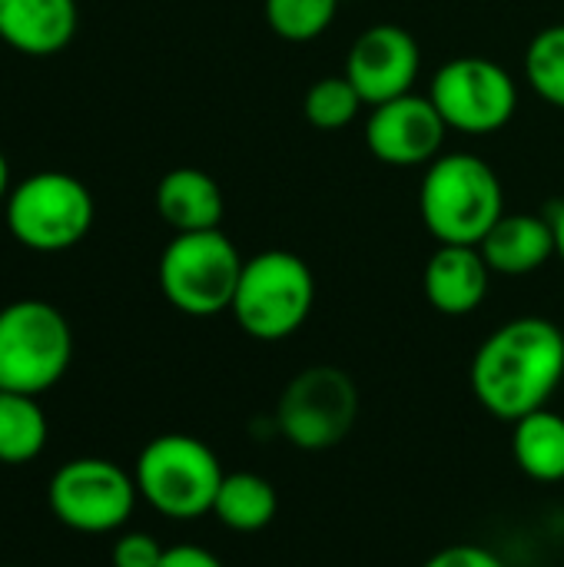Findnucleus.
Masks as SVG:
<instances>
[{
    "mask_svg": "<svg viewBox=\"0 0 564 567\" xmlns=\"http://www.w3.org/2000/svg\"><path fill=\"white\" fill-rule=\"evenodd\" d=\"M422 70V50L416 37L399 23L366 27L346 56V76L366 100V106L389 103L416 90Z\"/></svg>",
    "mask_w": 564,
    "mask_h": 567,
    "instance_id": "12",
    "label": "nucleus"
},
{
    "mask_svg": "<svg viewBox=\"0 0 564 567\" xmlns=\"http://www.w3.org/2000/svg\"><path fill=\"white\" fill-rule=\"evenodd\" d=\"M362 136L379 163L396 169H416L442 156L449 126L435 103L412 90L406 96L372 106Z\"/></svg>",
    "mask_w": 564,
    "mask_h": 567,
    "instance_id": "11",
    "label": "nucleus"
},
{
    "mask_svg": "<svg viewBox=\"0 0 564 567\" xmlns=\"http://www.w3.org/2000/svg\"><path fill=\"white\" fill-rule=\"evenodd\" d=\"M276 512H279L276 485L256 472H226L213 502L216 522L236 535H256L269 528L276 522Z\"/></svg>",
    "mask_w": 564,
    "mask_h": 567,
    "instance_id": "17",
    "label": "nucleus"
},
{
    "mask_svg": "<svg viewBox=\"0 0 564 567\" xmlns=\"http://www.w3.org/2000/svg\"><path fill=\"white\" fill-rule=\"evenodd\" d=\"M312 306L316 276L309 262L289 249H266L243 262L229 312L249 339L283 342L306 326Z\"/></svg>",
    "mask_w": 564,
    "mask_h": 567,
    "instance_id": "3",
    "label": "nucleus"
},
{
    "mask_svg": "<svg viewBox=\"0 0 564 567\" xmlns=\"http://www.w3.org/2000/svg\"><path fill=\"white\" fill-rule=\"evenodd\" d=\"M366 100L359 96V90L349 83L346 73H332V76H319L302 100V113L306 120L322 130V133H336L346 130L359 113H362Z\"/></svg>",
    "mask_w": 564,
    "mask_h": 567,
    "instance_id": "20",
    "label": "nucleus"
},
{
    "mask_svg": "<svg viewBox=\"0 0 564 567\" xmlns=\"http://www.w3.org/2000/svg\"><path fill=\"white\" fill-rule=\"evenodd\" d=\"M552 229H555V256L564 262V203L552 216Z\"/></svg>",
    "mask_w": 564,
    "mask_h": 567,
    "instance_id": "26",
    "label": "nucleus"
},
{
    "mask_svg": "<svg viewBox=\"0 0 564 567\" xmlns=\"http://www.w3.org/2000/svg\"><path fill=\"white\" fill-rule=\"evenodd\" d=\"M136 498V478L110 458H70L47 485L53 518L76 535L120 532L130 522Z\"/></svg>",
    "mask_w": 564,
    "mask_h": 567,
    "instance_id": "10",
    "label": "nucleus"
},
{
    "mask_svg": "<svg viewBox=\"0 0 564 567\" xmlns=\"http://www.w3.org/2000/svg\"><path fill=\"white\" fill-rule=\"evenodd\" d=\"M96 206L90 189L60 169H43L20 179L7 193V229L33 252H63L86 239Z\"/></svg>",
    "mask_w": 564,
    "mask_h": 567,
    "instance_id": "7",
    "label": "nucleus"
},
{
    "mask_svg": "<svg viewBox=\"0 0 564 567\" xmlns=\"http://www.w3.org/2000/svg\"><path fill=\"white\" fill-rule=\"evenodd\" d=\"M47 415L33 395L0 389V465H27L47 449Z\"/></svg>",
    "mask_w": 564,
    "mask_h": 567,
    "instance_id": "19",
    "label": "nucleus"
},
{
    "mask_svg": "<svg viewBox=\"0 0 564 567\" xmlns=\"http://www.w3.org/2000/svg\"><path fill=\"white\" fill-rule=\"evenodd\" d=\"M515 465L542 485L564 482V415L539 409L512 425Z\"/></svg>",
    "mask_w": 564,
    "mask_h": 567,
    "instance_id": "18",
    "label": "nucleus"
},
{
    "mask_svg": "<svg viewBox=\"0 0 564 567\" xmlns=\"http://www.w3.org/2000/svg\"><path fill=\"white\" fill-rule=\"evenodd\" d=\"M429 100L449 130L492 136L512 123L519 110V83L489 56H452L432 73Z\"/></svg>",
    "mask_w": 564,
    "mask_h": 567,
    "instance_id": "9",
    "label": "nucleus"
},
{
    "mask_svg": "<svg viewBox=\"0 0 564 567\" xmlns=\"http://www.w3.org/2000/svg\"><path fill=\"white\" fill-rule=\"evenodd\" d=\"M73 362V329L43 299H17L0 309V389L40 399Z\"/></svg>",
    "mask_w": 564,
    "mask_h": 567,
    "instance_id": "5",
    "label": "nucleus"
},
{
    "mask_svg": "<svg viewBox=\"0 0 564 567\" xmlns=\"http://www.w3.org/2000/svg\"><path fill=\"white\" fill-rule=\"evenodd\" d=\"M160 567H223V561L199 545H173L163 551Z\"/></svg>",
    "mask_w": 564,
    "mask_h": 567,
    "instance_id": "25",
    "label": "nucleus"
},
{
    "mask_svg": "<svg viewBox=\"0 0 564 567\" xmlns=\"http://www.w3.org/2000/svg\"><path fill=\"white\" fill-rule=\"evenodd\" d=\"M10 193V166H7V156L0 153V199H7Z\"/></svg>",
    "mask_w": 564,
    "mask_h": 567,
    "instance_id": "27",
    "label": "nucleus"
},
{
    "mask_svg": "<svg viewBox=\"0 0 564 567\" xmlns=\"http://www.w3.org/2000/svg\"><path fill=\"white\" fill-rule=\"evenodd\" d=\"M479 249L492 276H532L555 256V229L552 219L505 209Z\"/></svg>",
    "mask_w": 564,
    "mask_h": 567,
    "instance_id": "15",
    "label": "nucleus"
},
{
    "mask_svg": "<svg viewBox=\"0 0 564 567\" xmlns=\"http://www.w3.org/2000/svg\"><path fill=\"white\" fill-rule=\"evenodd\" d=\"M492 269L479 246H439L422 272V292L442 316H469L489 296Z\"/></svg>",
    "mask_w": 564,
    "mask_h": 567,
    "instance_id": "13",
    "label": "nucleus"
},
{
    "mask_svg": "<svg viewBox=\"0 0 564 567\" xmlns=\"http://www.w3.org/2000/svg\"><path fill=\"white\" fill-rule=\"evenodd\" d=\"M422 567H509L495 551L482 545H452L435 551Z\"/></svg>",
    "mask_w": 564,
    "mask_h": 567,
    "instance_id": "24",
    "label": "nucleus"
},
{
    "mask_svg": "<svg viewBox=\"0 0 564 567\" xmlns=\"http://www.w3.org/2000/svg\"><path fill=\"white\" fill-rule=\"evenodd\" d=\"M562 382L564 332L542 316H519L499 326L469 365V385L479 405L512 425L548 409Z\"/></svg>",
    "mask_w": 564,
    "mask_h": 567,
    "instance_id": "1",
    "label": "nucleus"
},
{
    "mask_svg": "<svg viewBox=\"0 0 564 567\" xmlns=\"http://www.w3.org/2000/svg\"><path fill=\"white\" fill-rule=\"evenodd\" d=\"M359 419V389L336 365L302 369L279 395L276 425L293 449L326 452L349 439Z\"/></svg>",
    "mask_w": 564,
    "mask_h": 567,
    "instance_id": "8",
    "label": "nucleus"
},
{
    "mask_svg": "<svg viewBox=\"0 0 564 567\" xmlns=\"http://www.w3.org/2000/svg\"><path fill=\"white\" fill-rule=\"evenodd\" d=\"M243 262L246 259L223 229L176 233L160 256V292L176 312L193 319L229 312Z\"/></svg>",
    "mask_w": 564,
    "mask_h": 567,
    "instance_id": "6",
    "label": "nucleus"
},
{
    "mask_svg": "<svg viewBox=\"0 0 564 567\" xmlns=\"http://www.w3.org/2000/svg\"><path fill=\"white\" fill-rule=\"evenodd\" d=\"M525 80L545 103L564 110V23H552L529 40Z\"/></svg>",
    "mask_w": 564,
    "mask_h": 567,
    "instance_id": "21",
    "label": "nucleus"
},
{
    "mask_svg": "<svg viewBox=\"0 0 564 567\" xmlns=\"http://www.w3.org/2000/svg\"><path fill=\"white\" fill-rule=\"evenodd\" d=\"M156 213L173 233H206L219 229L226 199L209 173L176 166L156 183Z\"/></svg>",
    "mask_w": 564,
    "mask_h": 567,
    "instance_id": "16",
    "label": "nucleus"
},
{
    "mask_svg": "<svg viewBox=\"0 0 564 567\" xmlns=\"http://www.w3.org/2000/svg\"><path fill=\"white\" fill-rule=\"evenodd\" d=\"M76 20V0H0V40L23 56L60 53Z\"/></svg>",
    "mask_w": 564,
    "mask_h": 567,
    "instance_id": "14",
    "label": "nucleus"
},
{
    "mask_svg": "<svg viewBox=\"0 0 564 567\" xmlns=\"http://www.w3.org/2000/svg\"><path fill=\"white\" fill-rule=\"evenodd\" d=\"M163 545L146 535V532H123L113 548H110V565L113 567H160L163 561Z\"/></svg>",
    "mask_w": 564,
    "mask_h": 567,
    "instance_id": "23",
    "label": "nucleus"
},
{
    "mask_svg": "<svg viewBox=\"0 0 564 567\" xmlns=\"http://www.w3.org/2000/svg\"><path fill=\"white\" fill-rule=\"evenodd\" d=\"M263 13L279 40L309 43L332 27L339 0H263Z\"/></svg>",
    "mask_w": 564,
    "mask_h": 567,
    "instance_id": "22",
    "label": "nucleus"
},
{
    "mask_svg": "<svg viewBox=\"0 0 564 567\" xmlns=\"http://www.w3.org/2000/svg\"><path fill=\"white\" fill-rule=\"evenodd\" d=\"M502 213V179L482 156L442 153L425 166L419 216L439 246H479Z\"/></svg>",
    "mask_w": 564,
    "mask_h": 567,
    "instance_id": "2",
    "label": "nucleus"
},
{
    "mask_svg": "<svg viewBox=\"0 0 564 567\" xmlns=\"http://www.w3.org/2000/svg\"><path fill=\"white\" fill-rule=\"evenodd\" d=\"M133 478L140 498L153 512L173 522H196L213 515V502L226 472L219 455L203 439L170 432L143 445Z\"/></svg>",
    "mask_w": 564,
    "mask_h": 567,
    "instance_id": "4",
    "label": "nucleus"
}]
</instances>
